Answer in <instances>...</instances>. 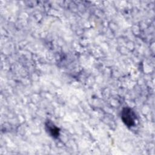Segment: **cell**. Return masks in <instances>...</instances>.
Here are the masks:
<instances>
[{
    "label": "cell",
    "mask_w": 155,
    "mask_h": 155,
    "mask_svg": "<svg viewBox=\"0 0 155 155\" xmlns=\"http://www.w3.org/2000/svg\"><path fill=\"white\" fill-rule=\"evenodd\" d=\"M121 117L124 124L128 127H133L135 124L136 116L132 109L124 108L122 111Z\"/></svg>",
    "instance_id": "cell-1"
},
{
    "label": "cell",
    "mask_w": 155,
    "mask_h": 155,
    "mask_svg": "<svg viewBox=\"0 0 155 155\" xmlns=\"http://www.w3.org/2000/svg\"><path fill=\"white\" fill-rule=\"evenodd\" d=\"M47 130L53 137H57L59 134V129L56 127L51 121H47L45 124Z\"/></svg>",
    "instance_id": "cell-2"
}]
</instances>
